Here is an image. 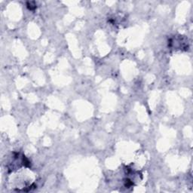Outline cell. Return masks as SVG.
I'll return each instance as SVG.
<instances>
[{
	"label": "cell",
	"instance_id": "6da1fadb",
	"mask_svg": "<svg viewBox=\"0 0 193 193\" xmlns=\"http://www.w3.org/2000/svg\"><path fill=\"white\" fill-rule=\"evenodd\" d=\"M27 6L30 10H35L37 8V5L35 2H27Z\"/></svg>",
	"mask_w": 193,
	"mask_h": 193
}]
</instances>
